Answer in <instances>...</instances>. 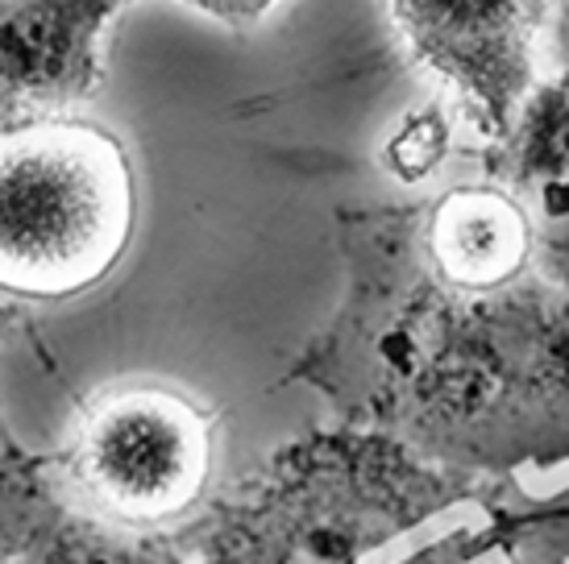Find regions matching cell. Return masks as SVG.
I'll return each mask as SVG.
<instances>
[{
  "label": "cell",
  "instance_id": "obj_3",
  "mask_svg": "<svg viewBox=\"0 0 569 564\" xmlns=\"http://www.w3.org/2000/svg\"><path fill=\"white\" fill-rule=\"evenodd\" d=\"M458 494L391 436H320L224 518L212 564H358Z\"/></svg>",
  "mask_w": 569,
  "mask_h": 564
},
{
  "label": "cell",
  "instance_id": "obj_5",
  "mask_svg": "<svg viewBox=\"0 0 569 564\" xmlns=\"http://www.w3.org/2000/svg\"><path fill=\"white\" fill-rule=\"evenodd\" d=\"M416 63L478 138L499 145L540 83L553 0H387Z\"/></svg>",
  "mask_w": 569,
  "mask_h": 564
},
{
  "label": "cell",
  "instance_id": "obj_7",
  "mask_svg": "<svg viewBox=\"0 0 569 564\" xmlns=\"http://www.w3.org/2000/svg\"><path fill=\"white\" fill-rule=\"evenodd\" d=\"M487 171L520 208L537 274L569 291V67L540 79Z\"/></svg>",
  "mask_w": 569,
  "mask_h": 564
},
{
  "label": "cell",
  "instance_id": "obj_6",
  "mask_svg": "<svg viewBox=\"0 0 569 564\" xmlns=\"http://www.w3.org/2000/svg\"><path fill=\"white\" fill-rule=\"evenodd\" d=\"M121 9L126 0H0V129L92 100Z\"/></svg>",
  "mask_w": 569,
  "mask_h": 564
},
{
  "label": "cell",
  "instance_id": "obj_4",
  "mask_svg": "<svg viewBox=\"0 0 569 564\" xmlns=\"http://www.w3.org/2000/svg\"><path fill=\"white\" fill-rule=\"evenodd\" d=\"M212 423L183 391L159 382L112 386L80 411L67 440V477L104 518L154 527L204 494Z\"/></svg>",
  "mask_w": 569,
  "mask_h": 564
},
{
  "label": "cell",
  "instance_id": "obj_2",
  "mask_svg": "<svg viewBox=\"0 0 569 564\" xmlns=\"http://www.w3.org/2000/svg\"><path fill=\"white\" fill-rule=\"evenodd\" d=\"M138 224L133 162L80 112L0 129V295L63 303L126 258Z\"/></svg>",
  "mask_w": 569,
  "mask_h": 564
},
{
  "label": "cell",
  "instance_id": "obj_1",
  "mask_svg": "<svg viewBox=\"0 0 569 564\" xmlns=\"http://www.w3.org/2000/svg\"><path fill=\"white\" fill-rule=\"evenodd\" d=\"M349 286L308 374L449 473L569 456V291L470 286L428 266L403 212L346 220Z\"/></svg>",
  "mask_w": 569,
  "mask_h": 564
},
{
  "label": "cell",
  "instance_id": "obj_8",
  "mask_svg": "<svg viewBox=\"0 0 569 564\" xmlns=\"http://www.w3.org/2000/svg\"><path fill=\"white\" fill-rule=\"evenodd\" d=\"M449 150H453V109L445 100H432L399 121L396 133L382 145V162L399 183L416 188L441 171Z\"/></svg>",
  "mask_w": 569,
  "mask_h": 564
},
{
  "label": "cell",
  "instance_id": "obj_10",
  "mask_svg": "<svg viewBox=\"0 0 569 564\" xmlns=\"http://www.w3.org/2000/svg\"><path fill=\"white\" fill-rule=\"evenodd\" d=\"M179 4L212 17L224 30H258L283 0H179Z\"/></svg>",
  "mask_w": 569,
  "mask_h": 564
},
{
  "label": "cell",
  "instance_id": "obj_12",
  "mask_svg": "<svg viewBox=\"0 0 569 564\" xmlns=\"http://www.w3.org/2000/svg\"><path fill=\"white\" fill-rule=\"evenodd\" d=\"M126 4H129V0H126Z\"/></svg>",
  "mask_w": 569,
  "mask_h": 564
},
{
  "label": "cell",
  "instance_id": "obj_9",
  "mask_svg": "<svg viewBox=\"0 0 569 564\" xmlns=\"http://www.w3.org/2000/svg\"><path fill=\"white\" fill-rule=\"evenodd\" d=\"M47 564H179L171 552L142 548V544H117L109 535H67L63 552Z\"/></svg>",
  "mask_w": 569,
  "mask_h": 564
},
{
  "label": "cell",
  "instance_id": "obj_11",
  "mask_svg": "<svg viewBox=\"0 0 569 564\" xmlns=\"http://www.w3.org/2000/svg\"><path fill=\"white\" fill-rule=\"evenodd\" d=\"M557 67H569V0H553V21H549Z\"/></svg>",
  "mask_w": 569,
  "mask_h": 564
}]
</instances>
